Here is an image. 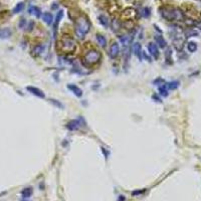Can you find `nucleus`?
<instances>
[{
    "mask_svg": "<svg viewBox=\"0 0 201 201\" xmlns=\"http://www.w3.org/2000/svg\"><path fill=\"white\" fill-rule=\"evenodd\" d=\"M161 15L169 21H182L184 19V14L180 9L175 7L164 6L160 9Z\"/></svg>",
    "mask_w": 201,
    "mask_h": 201,
    "instance_id": "1",
    "label": "nucleus"
},
{
    "mask_svg": "<svg viewBox=\"0 0 201 201\" xmlns=\"http://www.w3.org/2000/svg\"><path fill=\"white\" fill-rule=\"evenodd\" d=\"M90 29V22L85 15H82L76 19V34L79 39H84L85 36L89 33Z\"/></svg>",
    "mask_w": 201,
    "mask_h": 201,
    "instance_id": "2",
    "label": "nucleus"
},
{
    "mask_svg": "<svg viewBox=\"0 0 201 201\" xmlns=\"http://www.w3.org/2000/svg\"><path fill=\"white\" fill-rule=\"evenodd\" d=\"M102 59V53L97 49H90L84 56V63L87 67H93L98 65Z\"/></svg>",
    "mask_w": 201,
    "mask_h": 201,
    "instance_id": "3",
    "label": "nucleus"
},
{
    "mask_svg": "<svg viewBox=\"0 0 201 201\" xmlns=\"http://www.w3.org/2000/svg\"><path fill=\"white\" fill-rule=\"evenodd\" d=\"M60 51L63 53H73L76 49V40L70 35H63L60 39Z\"/></svg>",
    "mask_w": 201,
    "mask_h": 201,
    "instance_id": "4",
    "label": "nucleus"
},
{
    "mask_svg": "<svg viewBox=\"0 0 201 201\" xmlns=\"http://www.w3.org/2000/svg\"><path fill=\"white\" fill-rule=\"evenodd\" d=\"M119 54H120V45H118L117 42H114L111 45V47H110L109 56H110L111 59H117V57L119 56Z\"/></svg>",
    "mask_w": 201,
    "mask_h": 201,
    "instance_id": "5",
    "label": "nucleus"
},
{
    "mask_svg": "<svg viewBox=\"0 0 201 201\" xmlns=\"http://www.w3.org/2000/svg\"><path fill=\"white\" fill-rule=\"evenodd\" d=\"M26 90L37 98H41V99L45 98V93L40 89H37V88H35V87H26Z\"/></svg>",
    "mask_w": 201,
    "mask_h": 201,
    "instance_id": "6",
    "label": "nucleus"
},
{
    "mask_svg": "<svg viewBox=\"0 0 201 201\" xmlns=\"http://www.w3.org/2000/svg\"><path fill=\"white\" fill-rule=\"evenodd\" d=\"M148 50H149L150 54L152 56L154 59H158L159 56V50H158V46H157L154 42H150L148 45Z\"/></svg>",
    "mask_w": 201,
    "mask_h": 201,
    "instance_id": "7",
    "label": "nucleus"
},
{
    "mask_svg": "<svg viewBox=\"0 0 201 201\" xmlns=\"http://www.w3.org/2000/svg\"><path fill=\"white\" fill-rule=\"evenodd\" d=\"M67 89L71 90V92L73 93V95L76 96V97L78 98H81L82 96V90L81 88H79L78 86H76V85H73V84H70L67 85Z\"/></svg>",
    "mask_w": 201,
    "mask_h": 201,
    "instance_id": "8",
    "label": "nucleus"
},
{
    "mask_svg": "<svg viewBox=\"0 0 201 201\" xmlns=\"http://www.w3.org/2000/svg\"><path fill=\"white\" fill-rule=\"evenodd\" d=\"M132 40H133V37L131 35H124V36H121L120 41L121 43L124 45V47H130V45L132 43Z\"/></svg>",
    "mask_w": 201,
    "mask_h": 201,
    "instance_id": "9",
    "label": "nucleus"
},
{
    "mask_svg": "<svg viewBox=\"0 0 201 201\" xmlns=\"http://www.w3.org/2000/svg\"><path fill=\"white\" fill-rule=\"evenodd\" d=\"M133 51H134V54L137 57H139L140 59H142V56H142V47L139 42H135L133 45Z\"/></svg>",
    "mask_w": 201,
    "mask_h": 201,
    "instance_id": "10",
    "label": "nucleus"
},
{
    "mask_svg": "<svg viewBox=\"0 0 201 201\" xmlns=\"http://www.w3.org/2000/svg\"><path fill=\"white\" fill-rule=\"evenodd\" d=\"M63 17V11L62 10H59V12H57V14L56 16V19H54V24H53V28H54V34L56 33V29H57V26H59V24L60 22V20H62V18Z\"/></svg>",
    "mask_w": 201,
    "mask_h": 201,
    "instance_id": "11",
    "label": "nucleus"
},
{
    "mask_svg": "<svg viewBox=\"0 0 201 201\" xmlns=\"http://www.w3.org/2000/svg\"><path fill=\"white\" fill-rule=\"evenodd\" d=\"M12 32L9 28H3L0 30V39H6L11 36Z\"/></svg>",
    "mask_w": 201,
    "mask_h": 201,
    "instance_id": "12",
    "label": "nucleus"
},
{
    "mask_svg": "<svg viewBox=\"0 0 201 201\" xmlns=\"http://www.w3.org/2000/svg\"><path fill=\"white\" fill-rule=\"evenodd\" d=\"M28 12L30 13V14H34L37 18H39L40 15H41V11H40L39 8L36 7V6H33V5H30L29 6Z\"/></svg>",
    "mask_w": 201,
    "mask_h": 201,
    "instance_id": "13",
    "label": "nucleus"
},
{
    "mask_svg": "<svg viewBox=\"0 0 201 201\" xmlns=\"http://www.w3.org/2000/svg\"><path fill=\"white\" fill-rule=\"evenodd\" d=\"M43 51H45V45H38L36 46H34V48L32 49L33 54L34 56H39L40 54H42Z\"/></svg>",
    "mask_w": 201,
    "mask_h": 201,
    "instance_id": "14",
    "label": "nucleus"
},
{
    "mask_svg": "<svg viewBox=\"0 0 201 201\" xmlns=\"http://www.w3.org/2000/svg\"><path fill=\"white\" fill-rule=\"evenodd\" d=\"M155 39H156L157 43H158V45L160 46V47H162V48L166 47L167 42H166V40L164 39V37L162 36V35H157V36H155Z\"/></svg>",
    "mask_w": 201,
    "mask_h": 201,
    "instance_id": "15",
    "label": "nucleus"
},
{
    "mask_svg": "<svg viewBox=\"0 0 201 201\" xmlns=\"http://www.w3.org/2000/svg\"><path fill=\"white\" fill-rule=\"evenodd\" d=\"M97 41H98L99 45L102 46V47H106V45H107V39H106V37H105L104 35L97 34Z\"/></svg>",
    "mask_w": 201,
    "mask_h": 201,
    "instance_id": "16",
    "label": "nucleus"
},
{
    "mask_svg": "<svg viewBox=\"0 0 201 201\" xmlns=\"http://www.w3.org/2000/svg\"><path fill=\"white\" fill-rule=\"evenodd\" d=\"M32 188L31 187H27V188H24L22 191H21V195L23 196V198H28L32 195Z\"/></svg>",
    "mask_w": 201,
    "mask_h": 201,
    "instance_id": "17",
    "label": "nucleus"
},
{
    "mask_svg": "<svg viewBox=\"0 0 201 201\" xmlns=\"http://www.w3.org/2000/svg\"><path fill=\"white\" fill-rule=\"evenodd\" d=\"M52 20H53V17H52L51 13L45 12V14H43V21H45L46 24H51Z\"/></svg>",
    "mask_w": 201,
    "mask_h": 201,
    "instance_id": "18",
    "label": "nucleus"
},
{
    "mask_svg": "<svg viewBox=\"0 0 201 201\" xmlns=\"http://www.w3.org/2000/svg\"><path fill=\"white\" fill-rule=\"evenodd\" d=\"M79 122L76 120L70 121V122L67 124V128L70 129V130H76V129L79 128Z\"/></svg>",
    "mask_w": 201,
    "mask_h": 201,
    "instance_id": "19",
    "label": "nucleus"
},
{
    "mask_svg": "<svg viewBox=\"0 0 201 201\" xmlns=\"http://www.w3.org/2000/svg\"><path fill=\"white\" fill-rule=\"evenodd\" d=\"M23 8H24V3H23V2H19V3L16 4V6L13 8L12 12L14 13V14H16V13H19V12L22 11Z\"/></svg>",
    "mask_w": 201,
    "mask_h": 201,
    "instance_id": "20",
    "label": "nucleus"
},
{
    "mask_svg": "<svg viewBox=\"0 0 201 201\" xmlns=\"http://www.w3.org/2000/svg\"><path fill=\"white\" fill-rule=\"evenodd\" d=\"M166 87H167V89H169V90H175L179 87V82H177V81L170 82L166 85Z\"/></svg>",
    "mask_w": 201,
    "mask_h": 201,
    "instance_id": "21",
    "label": "nucleus"
},
{
    "mask_svg": "<svg viewBox=\"0 0 201 201\" xmlns=\"http://www.w3.org/2000/svg\"><path fill=\"white\" fill-rule=\"evenodd\" d=\"M111 25H112V28L115 30V31H117V30L120 29L121 27V24L119 21L117 20V19H113V20L111 21Z\"/></svg>",
    "mask_w": 201,
    "mask_h": 201,
    "instance_id": "22",
    "label": "nucleus"
},
{
    "mask_svg": "<svg viewBox=\"0 0 201 201\" xmlns=\"http://www.w3.org/2000/svg\"><path fill=\"white\" fill-rule=\"evenodd\" d=\"M187 48H188L190 52H194L197 49V45L193 42V41H190V42H188V45H187Z\"/></svg>",
    "mask_w": 201,
    "mask_h": 201,
    "instance_id": "23",
    "label": "nucleus"
},
{
    "mask_svg": "<svg viewBox=\"0 0 201 201\" xmlns=\"http://www.w3.org/2000/svg\"><path fill=\"white\" fill-rule=\"evenodd\" d=\"M159 92H160V93L163 96V97H167V96L169 95V93H168L166 85H165V86H162V87H159Z\"/></svg>",
    "mask_w": 201,
    "mask_h": 201,
    "instance_id": "24",
    "label": "nucleus"
},
{
    "mask_svg": "<svg viewBox=\"0 0 201 201\" xmlns=\"http://www.w3.org/2000/svg\"><path fill=\"white\" fill-rule=\"evenodd\" d=\"M99 19H100V22H101L102 25L107 26L109 24V20H108V18H107L106 16L102 15V16H100V17H99Z\"/></svg>",
    "mask_w": 201,
    "mask_h": 201,
    "instance_id": "25",
    "label": "nucleus"
},
{
    "mask_svg": "<svg viewBox=\"0 0 201 201\" xmlns=\"http://www.w3.org/2000/svg\"><path fill=\"white\" fill-rule=\"evenodd\" d=\"M193 35H197V31H195L193 29H188L185 31V36L186 37H191Z\"/></svg>",
    "mask_w": 201,
    "mask_h": 201,
    "instance_id": "26",
    "label": "nucleus"
},
{
    "mask_svg": "<svg viewBox=\"0 0 201 201\" xmlns=\"http://www.w3.org/2000/svg\"><path fill=\"white\" fill-rule=\"evenodd\" d=\"M143 11H144V13H143V16H145V17H148V16L150 15V9H149V8H145Z\"/></svg>",
    "mask_w": 201,
    "mask_h": 201,
    "instance_id": "27",
    "label": "nucleus"
},
{
    "mask_svg": "<svg viewBox=\"0 0 201 201\" xmlns=\"http://www.w3.org/2000/svg\"><path fill=\"white\" fill-rule=\"evenodd\" d=\"M25 23H26L25 19H24V18H22V19H21L20 21H19V24H18V26L20 27V28H23V27H24V25H25Z\"/></svg>",
    "mask_w": 201,
    "mask_h": 201,
    "instance_id": "28",
    "label": "nucleus"
},
{
    "mask_svg": "<svg viewBox=\"0 0 201 201\" xmlns=\"http://www.w3.org/2000/svg\"><path fill=\"white\" fill-rule=\"evenodd\" d=\"M50 101H51V103H52V104H56V106H59V108H62V104H59L56 100H50Z\"/></svg>",
    "mask_w": 201,
    "mask_h": 201,
    "instance_id": "29",
    "label": "nucleus"
},
{
    "mask_svg": "<svg viewBox=\"0 0 201 201\" xmlns=\"http://www.w3.org/2000/svg\"><path fill=\"white\" fill-rule=\"evenodd\" d=\"M194 25L196 26L198 29H200V30H201V20L197 21V22H195V23H194Z\"/></svg>",
    "mask_w": 201,
    "mask_h": 201,
    "instance_id": "30",
    "label": "nucleus"
}]
</instances>
